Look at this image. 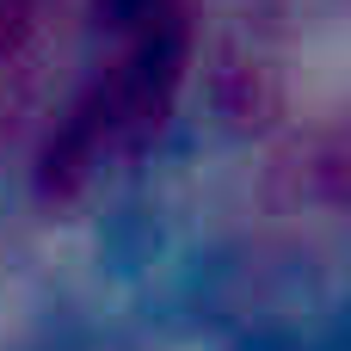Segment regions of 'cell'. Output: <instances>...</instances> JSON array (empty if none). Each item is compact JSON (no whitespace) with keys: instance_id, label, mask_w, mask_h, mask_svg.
Masks as SVG:
<instances>
[{"instance_id":"obj_1","label":"cell","mask_w":351,"mask_h":351,"mask_svg":"<svg viewBox=\"0 0 351 351\" xmlns=\"http://www.w3.org/2000/svg\"><path fill=\"white\" fill-rule=\"evenodd\" d=\"M37 25V0H0V56H12Z\"/></svg>"}]
</instances>
